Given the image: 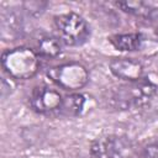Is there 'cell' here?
Listing matches in <instances>:
<instances>
[{
  "label": "cell",
  "mask_w": 158,
  "mask_h": 158,
  "mask_svg": "<svg viewBox=\"0 0 158 158\" xmlns=\"http://www.w3.org/2000/svg\"><path fill=\"white\" fill-rule=\"evenodd\" d=\"M110 72L118 79L128 81H137L143 79V65L135 58H114L109 63Z\"/></svg>",
  "instance_id": "obj_7"
},
{
  "label": "cell",
  "mask_w": 158,
  "mask_h": 158,
  "mask_svg": "<svg viewBox=\"0 0 158 158\" xmlns=\"http://www.w3.org/2000/svg\"><path fill=\"white\" fill-rule=\"evenodd\" d=\"M54 27L60 42L67 46H81L90 37V28L88 22L75 12H65L56 16Z\"/></svg>",
  "instance_id": "obj_4"
},
{
  "label": "cell",
  "mask_w": 158,
  "mask_h": 158,
  "mask_svg": "<svg viewBox=\"0 0 158 158\" xmlns=\"http://www.w3.org/2000/svg\"><path fill=\"white\" fill-rule=\"evenodd\" d=\"M115 5L121 9L125 12H128L131 15L141 16V17H148L149 12L152 11V6L147 2L142 1H125V2H115Z\"/></svg>",
  "instance_id": "obj_12"
},
{
  "label": "cell",
  "mask_w": 158,
  "mask_h": 158,
  "mask_svg": "<svg viewBox=\"0 0 158 158\" xmlns=\"http://www.w3.org/2000/svg\"><path fill=\"white\" fill-rule=\"evenodd\" d=\"M86 102L88 99L84 94L72 93L63 98V102L58 114L64 117H78L84 112Z\"/></svg>",
  "instance_id": "obj_10"
},
{
  "label": "cell",
  "mask_w": 158,
  "mask_h": 158,
  "mask_svg": "<svg viewBox=\"0 0 158 158\" xmlns=\"http://www.w3.org/2000/svg\"><path fill=\"white\" fill-rule=\"evenodd\" d=\"M158 86L148 79L128 81L115 88L110 96L109 104L116 110H130L147 105L157 94Z\"/></svg>",
  "instance_id": "obj_1"
},
{
  "label": "cell",
  "mask_w": 158,
  "mask_h": 158,
  "mask_svg": "<svg viewBox=\"0 0 158 158\" xmlns=\"http://www.w3.org/2000/svg\"><path fill=\"white\" fill-rule=\"evenodd\" d=\"M141 153L143 158H158V141H153L146 144Z\"/></svg>",
  "instance_id": "obj_13"
},
{
  "label": "cell",
  "mask_w": 158,
  "mask_h": 158,
  "mask_svg": "<svg viewBox=\"0 0 158 158\" xmlns=\"http://www.w3.org/2000/svg\"><path fill=\"white\" fill-rule=\"evenodd\" d=\"M60 40L57 37L48 35V33H41L36 37L35 41V51L40 57L44 58H56L62 52V44Z\"/></svg>",
  "instance_id": "obj_9"
},
{
  "label": "cell",
  "mask_w": 158,
  "mask_h": 158,
  "mask_svg": "<svg viewBox=\"0 0 158 158\" xmlns=\"http://www.w3.org/2000/svg\"><path fill=\"white\" fill-rule=\"evenodd\" d=\"M22 28V20L14 10L2 11L1 14V37L5 41L16 38Z\"/></svg>",
  "instance_id": "obj_11"
},
{
  "label": "cell",
  "mask_w": 158,
  "mask_h": 158,
  "mask_svg": "<svg viewBox=\"0 0 158 158\" xmlns=\"http://www.w3.org/2000/svg\"><path fill=\"white\" fill-rule=\"evenodd\" d=\"M47 77L59 88L69 91L83 89L89 81L88 68L79 62H67L47 70Z\"/></svg>",
  "instance_id": "obj_5"
},
{
  "label": "cell",
  "mask_w": 158,
  "mask_h": 158,
  "mask_svg": "<svg viewBox=\"0 0 158 158\" xmlns=\"http://www.w3.org/2000/svg\"><path fill=\"white\" fill-rule=\"evenodd\" d=\"M147 38L138 32L135 33H118L109 37L112 47L120 52H138L146 47Z\"/></svg>",
  "instance_id": "obj_8"
},
{
  "label": "cell",
  "mask_w": 158,
  "mask_h": 158,
  "mask_svg": "<svg viewBox=\"0 0 158 158\" xmlns=\"http://www.w3.org/2000/svg\"><path fill=\"white\" fill-rule=\"evenodd\" d=\"M147 20L149 21V23L152 25V27L156 30V32L158 33V7H153L152 11L149 12Z\"/></svg>",
  "instance_id": "obj_14"
},
{
  "label": "cell",
  "mask_w": 158,
  "mask_h": 158,
  "mask_svg": "<svg viewBox=\"0 0 158 158\" xmlns=\"http://www.w3.org/2000/svg\"><path fill=\"white\" fill-rule=\"evenodd\" d=\"M93 158H141L137 144L126 136L105 135L95 138L90 144Z\"/></svg>",
  "instance_id": "obj_3"
},
{
  "label": "cell",
  "mask_w": 158,
  "mask_h": 158,
  "mask_svg": "<svg viewBox=\"0 0 158 158\" xmlns=\"http://www.w3.org/2000/svg\"><path fill=\"white\" fill-rule=\"evenodd\" d=\"M1 65L9 78L26 80L35 77L40 69V56L30 47H15L1 54Z\"/></svg>",
  "instance_id": "obj_2"
},
{
  "label": "cell",
  "mask_w": 158,
  "mask_h": 158,
  "mask_svg": "<svg viewBox=\"0 0 158 158\" xmlns=\"http://www.w3.org/2000/svg\"><path fill=\"white\" fill-rule=\"evenodd\" d=\"M63 98L57 89L49 86H36L30 95V106L33 111L42 115L59 112Z\"/></svg>",
  "instance_id": "obj_6"
}]
</instances>
